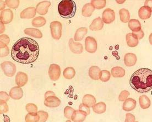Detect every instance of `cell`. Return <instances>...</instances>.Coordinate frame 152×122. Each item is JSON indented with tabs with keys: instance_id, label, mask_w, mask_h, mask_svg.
I'll use <instances>...</instances> for the list:
<instances>
[{
	"instance_id": "obj_1",
	"label": "cell",
	"mask_w": 152,
	"mask_h": 122,
	"mask_svg": "<svg viewBox=\"0 0 152 122\" xmlns=\"http://www.w3.org/2000/svg\"><path fill=\"white\" fill-rule=\"evenodd\" d=\"M39 55V46L34 40L24 37L19 39L13 46L11 57L13 60L23 64H29L37 60Z\"/></svg>"
},
{
	"instance_id": "obj_2",
	"label": "cell",
	"mask_w": 152,
	"mask_h": 122,
	"mask_svg": "<svg viewBox=\"0 0 152 122\" xmlns=\"http://www.w3.org/2000/svg\"><path fill=\"white\" fill-rule=\"evenodd\" d=\"M129 84L138 92L149 91L152 88V70L147 68L138 70L131 77Z\"/></svg>"
},
{
	"instance_id": "obj_3",
	"label": "cell",
	"mask_w": 152,
	"mask_h": 122,
	"mask_svg": "<svg viewBox=\"0 0 152 122\" xmlns=\"http://www.w3.org/2000/svg\"><path fill=\"white\" fill-rule=\"evenodd\" d=\"M77 10L76 4L72 0L61 1L58 6V11L64 18H71L75 15Z\"/></svg>"
},
{
	"instance_id": "obj_4",
	"label": "cell",
	"mask_w": 152,
	"mask_h": 122,
	"mask_svg": "<svg viewBox=\"0 0 152 122\" xmlns=\"http://www.w3.org/2000/svg\"><path fill=\"white\" fill-rule=\"evenodd\" d=\"M50 31L52 37L54 39L58 40L62 36V24L58 21H53L50 23Z\"/></svg>"
},
{
	"instance_id": "obj_5",
	"label": "cell",
	"mask_w": 152,
	"mask_h": 122,
	"mask_svg": "<svg viewBox=\"0 0 152 122\" xmlns=\"http://www.w3.org/2000/svg\"><path fill=\"white\" fill-rule=\"evenodd\" d=\"M1 66L6 76L12 77L15 75L16 72V67L13 62L11 61H4L1 64Z\"/></svg>"
},
{
	"instance_id": "obj_6",
	"label": "cell",
	"mask_w": 152,
	"mask_h": 122,
	"mask_svg": "<svg viewBox=\"0 0 152 122\" xmlns=\"http://www.w3.org/2000/svg\"><path fill=\"white\" fill-rule=\"evenodd\" d=\"M98 48V44L95 38L88 37L85 40V49L89 53H94Z\"/></svg>"
},
{
	"instance_id": "obj_7",
	"label": "cell",
	"mask_w": 152,
	"mask_h": 122,
	"mask_svg": "<svg viewBox=\"0 0 152 122\" xmlns=\"http://www.w3.org/2000/svg\"><path fill=\"white\" fill-rule=\"evenodd\" d=\"M49 76L50 79L53 81H57L61 75V69L60 66L57 64H51L49 69Z\"/></svg>"
},
{
	"instance_id": "obj_8",
	"label": "cell",
	"mask_w": 152,
	"mask_h": 122,
	"mask_svg": "<svg viewBox=\"0 0 152 122\" xmlns=\"http://www.w3.org/2000/svg\"><path fill=\"white\" fill-rule=\"evenodd\" d=\"M1 22L4 24L11 23L13 19V13L10 9L4 10L1 12Z\"/></svg>"
},
{
	"instance_id": "obj_9",
	"label": "cell",
	"mask_w": 152,
	"mask_h": 122,
	"mask_svg": "<svg viewBox=\"0 0 152 122\" xmlns=\"http://www.w3.org/2000/svg\"><path fill=\"white\" fill-rule=\"evenodd\" d=\"M115 19V14L113 10L107 8L103 13V20L104 23L110 24L113 23Z\"/></svg>"
},
{
	"instance_id": "obj_10",
	"label": "cell",
	"mask_w": 152,
	"mask_h": 122,
	"mask_svg": "<svg viewBox=\"0 0 152 122\" xmlns=\"http://www.w3.org/2000/svg\"><path fill=\"white\" fill-rule=\"evenodd\" d=\"M61 104V101L56 96H51L45 98L44 104L46 107L55 108L58 107Z\"/></svg>"
},
{
	"instance_id": "obj_11",
	"label": "cell",
	"mask_w": 152,
	"mask_h": 122,
	"mask_svg": "<svg viewBox=\"0 0 152 122\" xmlns=\"http://www.w3.org/2000/svg\"><path fill=\"white\" fill-rule=\"evenodd\" d=\"M51 6V2L48 1H42L39 2L37 5L36 11L40 15H45L48 13L50 6Z\"/></svg>"
},
{
	"instance_id": "obj_12",
	"label": "cell",
	"mask_w": 152,
	"mask_h": 122,
	"mask_svg": "<svg viewBox=\"0 0 152 122\" xmlns=\"http://www.w3.org/2000/svg\"><path fill=\"white\" fill-rule=\"evenodd\" d=\"M36 8L34 7H29L21 12L20 17L22 19H31L36 15Z\"/></svg>"
},
{
	"instance_id": "obj_13",
	"label": "cell",
	"mask_w": 152,
	"mask_h": 122,
	"mask_svg": "<svg viewBox=\"0 0 152 122\" xmlns=\"http://www.w3.org/2000/svg\"><path fill=\"white\" fill-rule=\"evenodd\" d=\"M69 47L71 51L75 54H80L83 52V48L82 44L77 42H75L73 39H70L69 40Z\"/></svg>"
},
{
	"instance_id": "obj_14",
	"label": "cell",
	"mask_w": 152,
	"mask_h": 122,
	"mask_svg": "<svg viewBox=\"0 0 152 122\" xmlns=\"http://www.w3.org/2000/svg\"><path fill=\"white\" fill-rule=\"evenodd\" d=\"M28 81V75L26 73L18 72L15 76V83L19 87L25 86Z\"/></svg>"
},
{
	"instance_id": "obj_15",
	"label": "cell",
	"mask_w": 152,
	"mask_h": 122,
	"mask_svg": "<svg viewBox=\"0 0 152 122\" xmlns=\"http://www.w3.org/2000/svg\"><path fill=\"white\" fill-rule=\"evenodd\" d=\"M9 95L12 99L18 100L21 99L23 96V90L19 86L12 88Z\"/></svg>"
},
{
	"instance_id": "obj_16",
	"label": "cell",
	"mask_w": 152,
	"mask_h": 122,
	"mask_svg": "<svg viewBox=\"0 0 152 122\" xmlns=\"http://www.w3.org/2000/svg\"><path fill=\"white\" fill-rule=\"evenodd\" d=\"M152 10L151 8L148 6H144L140 8L138 11V15L141 19H147L149 18L152 15Z\"/></svg>"
},
{
	"instance_id": "obj_17",
	"label": "cell",
	"mask_w": 152,
	"mask_h": 122,
	"mask_svg": "<svg viewBox=\"0 0 152 122\" xmlns=\"http://www.w3.org/2000/svg\"><path fill=\"white\" fill-rule=\"evenodd\" d=\"M87 113L81 110H76L74 111L73 113L71 120L75 122H83L84 121L86 118Z\"/></svg>"
},
{
	"instance_id": "obj_18",
	"label": "cell",
	"mask_w": 152,
	"mask_h": 122,
	"mask_svg": "<svg viewBox=\"0 0 152 122\" xmlns=\"http://www.w3.org/2000/svg\"><path fill=\"white\" fill-rule=\"evenodd\" d=\"M137 57L133 53H127L124 57V63L126 66L131 67L136 64Z\"/></svg>"
},
{
	"instance_id": "obj_19",
	"label": "cell",
	"mask_w": 152,
	"mask_h": 122,
	"mask_svg": "<svg viewBox=\"0 0 152 122\" xmlns=\"http://www.w3.org/2000/svg\"><path fill=\"white\" fill-rule=\"evenodd\" d=\"M136 104L137 102L135 99L131 98H127L123 104V110L127 112L132 111L136 108Z\"/></svg>"
},
{
	"instance_id": "obj_20",
	"label": "cell",
	"mask_w": 152,
	"mask_h": 122,
	"mask_svg": "<svg viewBox=\"0 0 152 122\" xmlns=\"http://www.w3.org/2000/svg\"><path fill=\"white\" fill-rule=\"evenodd\" d=\"M103 27L104 22L103 20L101 18L98 17L93 21L89 27V29L93 31H100L103 29Z\"/></svg>"
},
{
	"instance_id": "obj_21",
	"label": "cell",
	"mask_w": 152,
	"mask_h": 122,
	"mask_svg": "<svg viewBox=\"0 0 152 122\" xmlns=\"http://www.w3.org/2000/svg\"><path fill=\"white\" fill-rule=\"evenodd\" d=\"M126 42L127 46L129 47H136L138 44V39L136 36V35L133 34V33H129L126 35Z\"/></svg>"
},
{
	"instance_id": "obj_22",
	"label": "cell",
	"mask_w": 152,
	"mask_h": 122,
	"mask_svg": "<svg viewBox=\"0 0 152 122\" xmlns=\"http://www.w3.org/2000/svg\"><path fill=\"white\" fill-rule=\"evenodd\" d=\"M24 32L26 35H30L35 38L40 39L42 37V32L37 28H26L24 31Z\"/></svg>"
},
{
	"instance_id": "obj_23",
	"label": "cell",
	"mask_w": 152,
	"mask_h": 122,
	"mask_svg": "<svg viewBox=\"0 0 152 122\" xmlns=\"http://www.w3.org/2000/svg\"><path fill=\"white\" fill-rule=\"evenodd\" d=\"M100 69L96 66H92L89 70V76L91 79L94 80H98L99 79V74Z\"/></svg>"
},
{
	"instance_id": "obj_24",
	"label": "cell",
	"mask_w": 152,
	"mask_h": 122,
	"mask_svg": "<svg viewBox=\"0 0 152 122\" xmlns=\"http://www.w3.org/2000/svg\"><path fill=\"white\" fill-rule=\"evenodd\" d=\"M95 10V8L91 4H87L85 5H84L82 11V15L84 17H89L91 16L92 13Z\"/></svg>"
},
{
	"instance_id": "obj_25",
	"label": "cell",
	"mask_w": 152,
	"mask_h": 122,
	"mask_svg": "<svg viewBox=\"0 0 152 122\" xmlns=\"http://www.w3.org/2000/svg\"><path fill=\"white\" fill-rule=\"evenodd\" d=\"M129 28L133 32H137L140 31L141 29V24L138 20L132 19L129 20Z\"/></svg>"
},
{
	"instance_id": "obj_26",
	"label": "cell",
	"mask_w": 152,
	"mask_h": 122,
	"mask_svg": "<svg viewBox=\"0 0 152 122\" xmlns=\"http://www.w3.org/2000/svg\"><path fill=\"white\" fill-rule=\"evenodd\" d=\"M88 32V29L87 28L82 27L78 28L75 33V41H80L83 39L84 36L87 35Z\"/></svg>"
},
{
	"instance_id": "obj_27",
	"label": "cell",
	"mask_w": 152,
	"mask_h": 122,
	"mask_svg": "<svg viewBox=\"0 0 152 122\" xmlns=\"http://www.w3.org/2000/svg\"><path fill=\"white\" fill-rule=\"evenodd\" d=\"M125 75V70L120 66H116L111 69V75L115 78L123 77Z\"/></svg>"
},
{
	"instance_id": "obj_28",
	"label": "cell",
	"mask_w": 152,
	"mask_h": 122,
	"mask_svg": "<svg viewBox=\"0 0 152 122\" xmlns=\"http://www.w3.org/2000/svg\"><path fill=\"white\" fill-rule=\"evenodd\" d=\"M93 112H94L97 114H102L103 113H104L106 111L107 109V106H106V104L103 102H100L99 103L95 104L93 107Z\"/></svg>"
},
{
	"instance_id": "obj_29",
	"label": "cell",
	"mask_w": 152,
	"mask_h": 122,
	"mask_svg": "<svg viewBox=\"0 0 152 122\" xmlns=\"http://www.w3.org/2000/svg\"><path fill=\"white\" fill-rule=\"evenodd\" d=\"M83 103L89 107H92L96 103V99L94 96L86 95L83 98Z\"/></svg>"
},
{
	"instance_id": "obj_30",
	"label": "cell",
	"mask_w": 152,
	"mask_h": 122,
	"mask_svg": "<svg viewBox=\"0 0 152 122\" xmlns=\"http://www.w3.org/2000/svg\"><path fill=\"white\" fill-rule=\"evenodd\" d=\"M139 103L141 108L143 110L148 108L151 106V101L146 95H142L140 97Z\"/></svg>"
},
{
	"instance_id": "obj_31",
	"label": "cell",
	"mask_w": 152,
	"mask_h": 122,
	"mask_svg": "<svg viewBox=\"0 0 152 122\" xmlns=\"http://www.w3.org/2000/svg\"><path fill=\"white\" fill-rule=\"evenodd\" d=\"M120 18L122 22L123 23H127L129 22L130 19V15L129 12L125 8H122L119 11Z\"/></svg>"
},
{
	"instance_id": "obj_32",
	"label": "cell",
	"mask_w": 152,
	"mask_h": 122,
	"mask_svg": "<svg viewBox=\"0 0 152 122\" xmlns=\"http://www.w3.org/2000/svg\"><path fill=\"white\" fill-rule=\"evenodd\" d=\"M46 23V20L44 17L39 16L33 19L32 21L31 24L33 27L39 28V27L44 26L45 25Z\"/></svg>"
},
{
	"instance_id": "obj_33",
	"label": "cell",
	"mask_w": 152,
	"mask_h": 122,
	"mask_svg": "<svg viewBox=\"0 0 152 122\" xmlns=\"http://www.w3.org/2000/svg\"><path fill=\"white\" fill-rule=\"evenodd\" d=\"M63 75L65 79L67 80H71L75 76L76 71L72 67H68L64 70Z\"/></svg>"
},
{
	"instance_id": "obj_34",
	"label": "cell",
	"mask_w": 152,
	"mask_h": 122,
	"mask_svg": "<svg viewBox=\"0 0 152 122\" xmlns=\"http://www.w3.org/2000/svg\"><path fill=\"white\" fill-rule=\"evenodd\" d=\"M91 4L97 10H101L105 7L107 4L105 0H92Z\"/></svg>"
},
{
	"instance_id": "obj_35",
	"label": "cell",
	"mask_w": 152,
	"mask_h": 122,
	"mask_svg": "<svg viewBox=\"0 0 152 122\" xmlns=\"http://www.w3.org/2000/svg\"><path fill=\"white\" fill-rule=\"evenodd\" d=\"M39 119V117L38 113H29L25 118L26 122H38Z\"/></svg>"
},
{
	"instance_id": "obj_36",
	"label": "cell",
	"mask_w": 152,
	"mask_h": 122,
	"mask_svg": "<svg viewBox=\"0 0 152 122\" xmlns=\"http://www.w3.org/2000/svg\"><path fill=\"white\" fill-rule=\"evenodd\" d=\"M111 73L109 71L104 70L100 71L99 74V79L103 82H107L110 79Z\"/></svg>"
},
{
	"instance_id": "obj_37",
	"label": "cell",
	"mask_w": 152,
	"mask_h": 122,
	"mask_svg": "<svg viewBox=\"0 0 152 122\" xmlns=\"http://www.w3.org/2000/svg\"><path fill=\"white\" fill-rule=\"evenodd\" d=\"M5 2L8 7L10 8L16 9L18 7L19 5V1L18 0H6Z\"/></svg>"
},
{
	"instance_id": "obj_38",
	"label": "cell",
	"mask_w": 152,
	"mask_h": 122,
	"mask_svg": "<svg viewBox=\"0 0 152 122\" xmlns=\"http://www.w3.org/2000/svg\"><path fill=\"white\" fill-rule=\"evenodd\" d=\"M0 38H1V48L7 46L8 44L10 43V39L9 37L7 35H1Z\"/></svg>"
},
{
	"instance_id": "obj_39",
	"label": "cell",
	"mask_w": 152,
	"mask_h": 122,
	"mask_svg": "<svg viewBox=\"0 0 152 122\" xmlns=\"http://www.w3.org/2000/svg\"><path fill=\"white\" fill-rule=\"evenodd\" d=\"M38 115L39 117V122H45L47 121L49 117V115L48 113L45 112V111H38Z\"/></svg>"
},
{
	"instance_id": "obj_40",
	"label": "cell",
	"mask_w": 152,
	"mask_h": 122,
	"mask_svg": "<svg viewBox=\"0 0 152 122\" xmlns=\"http://www.w3.org/2000/svg\"><path fill=\"white\" fill-rule=\"evenodd\" d=\"M75 111L72 107L69 106H67L64 109V115L65 117L67 119H71V117L74 111Z\"/></svg>"
},
{
	"instance_id": "obj_41",
	"label": "cell",
	"mask_w": 152,
	"mask_h": 122,
	"mask_svg": "<svg viewBox=\"0 0 152 122\" xmlns=\"http://www.w3.org/2000/svg\"><path fill=\"white\" fill-rule=\"evenodd\" d=\"M26 108L28 113H37L38 112V107L33 103L27 104Z\"/></svg>"
},
{
	"instance_id": "obj_42",
	"label": "cell",
	"mask_w": 152,
	"mask_h": 122,
	"mask_svg": "<svg viewBox=\"0 0 152 122\" xmlns=\"http://www.w3.org/2000/svg\"><path fill=\"white\" fill-rule=\"evenodd\" d=\"M1 108H0V114H4V113H7L8 111V106L7 102L2 100H1Z\"/></svg>"
},
{
	"instance_id": "obj_43",
	"label": "cell",
	"mask_w": 152,
	"mask_h": 122,
	"mask_svg": "<svg viewBox=\"0 0 152 122\" xmlns=\"http://www.w3.org/2000/svg\"><path fill=\"white\" fill-rule=\"evenodd\" d=\"M129 95H130V93H129V92L127 91L126 90H124L119 95L118 100L121 102H124L126 99L128 98Z\"/></svg>"
},
{
	"instance_id": "obj_44",
	"label": "cell",
	"mask_w": 152,
	"mask_h": 122,
	"mask_svg": "<svg viewBox=\"0 0 152 122\" xmlns=\"http://www.w3.org/2000/svg\"><path fill=\"white\" fill-rule=\"evenodd\" d=\"M79 110L85 112L87 113V115H90V113H91V110H90L89 107L87 106V105L84 104L83 103H82V104H80Z\"/></svg>"
},
{
	"instance_id": "obj_45",
	"label": "cell",
	"mask_w": 152,
	"mask_h": 122,
	"mask_svg": "<svg viewBox=\"0 0 152 122\" xmlns=\"http://www.w3.org/2000/svg\"><path fill=\"white\" fill-rule=\"evenodd\" d=\"M136 121V118L134 115L131 113H127L126 115V122H133Z\"/></svg>"
},
{
	"instance_id": "obj_46",
	"label": "cell",
	"mask_w": 152,
	"mask_h": 122,
	"mask_svg": "<svg viewBox=\"0 0 152 122\" xmlns=\"http://www.w3.org/2000/svg\"><path fill=\"white\" fill-rule=\"evenodd\" d=\"M1 95V100L7 102L10 99V95H8L6 92L4 91H1L0 92Z\"/></svg>"
},
{
	"instance_id": "obj_47",
	"label": "cell",
	"mask_w": 152,
	"mask_h": 122,
	"mask_svg": "<svg viewBox=\"0 0 152 122\" xmlns=\"http://www.w3.org/2000/svg\"><path fill=\"white\" fill-rule=\"evenodd\" d=\"M9 54V49L8 48L7 46L4 48H1V57H2L7 56Z\"/></svg>"
},
{
	"instance_id": "obj_48",
	"label": "cell",
	"mask_w": 152,
	"mask_h": 122,
	"mask_svg": "<svg viewBox=\"0 0 152 122\" xmlns=\"http://www.w3.org/2000/svg\"><path fill=\"white\" fill-rule=\"evenodd\" d=\"M133 33L136 35V36L137 37V38L138 40L143 38L145 36V33H144L143 31H142V29L140 31H138V32H133Z\"/></svg>"
},
{
	"instance_id": "obj_49",
	"label": "cell",
	"mask_w": 152,
	"mask_h": 122,
	"mask_svg": "<svg viewBox=\"0 0 152 122\" xmlns=\"http://www.w3.org/2000/svg\"><path fill=\"white\" fill-rule=\"evenodd\" d=\"M51 96H55V94L53 91H47L46 92L45 95V98H46V97H49Z\"/></svg>"
},
{
	"instance_id": "obj_50",
	"label": "cell",
	"mask_w": 152,
	"mask_h": 122,
	"mask_svg": "<svg viewBox=\"0 0 152 122\" xmlns=\"http://www.w3.org/2000/svg\"><path fill=\"white\" fill-rule=\"evenodd\" d=\"M5 5H6L5 1H1V11L4 10V7H5Z\"/></svg>"
},
{
	"instance_id": "obj_51",
	"label": "cell",
	"mask_w": 152,
	"mask_h": 122,
	"mask_svg": "<svg viewBox=\"0 0 152 122\" xmlns=\"http://www.w3.org/2000/svg\"><path fill=\"white\" fill-rule=\"evenodd\" d=\"M4 24H3V23L1 22V32H0L1 34V33H3L4 32V31L5 28H4Z\"/></svg>"
}]
</instances>
